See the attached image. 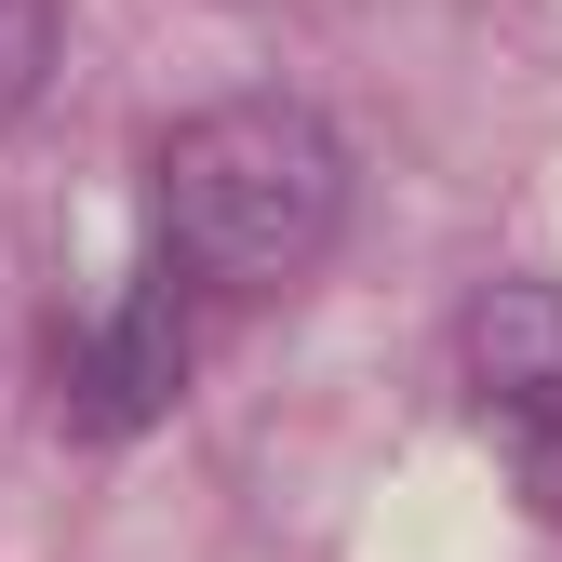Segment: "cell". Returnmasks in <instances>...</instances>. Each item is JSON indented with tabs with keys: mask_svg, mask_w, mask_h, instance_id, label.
I'll return each instance as SVG.
<instances>
[{
	"mask_svg": "<svg viewBox=\"0 0 562 562\" xmlns=\"http://www.w3.org/2000/svg\"><path fill=\"white\" fill-rule=\"evenodd\" d=\"M161 228H175V268L228 281V295H268V281L322 268L335 228H348V148H335V121L295 108V94L201 108L161 148Z\"/></svg>",
	"mask_w": 562,
	"mask_h": 562,
	"instance_id": "cell-1",
	"label": "cell"
},
{
	"mask_svg": "<svg viewBox=\"0 0 562 562\" xmlns=\"http://www.w3.org/2000/svg\"><path fill=\"white\" fill-rule=\"evenodd\" d=\"M469 415L496 429L522 509L562 522V281H496L469 308Z\"/></svg>",
	"mask_w": 562,
	"mask_h": 562,
	"instance_id": "cell-2",
	"label": "cell"
},
{
	"mask_svg": "<svg viewBox=\"0 0 562 562\" xmlns=\"http://www.w3.org/2000/svg\"><path fill=\"white\" fill-rule=\"evenodd\" d=\"M175 389H188V281H175V255H161V268L81 335V362H67V429L134 442L148 415H175Z\"/></svg>",
	"mask_w": 562,
	"mask_h": 562,
	"instance_id": "cell-3",
	"label": "cell"
},
{
	"mask_svg": "<svg viewBox=\"0 0 562 562\" xmlns=\"http://www.w3.org/2000/svg\"><path fill=\"white\" fill-rule=\"evenodd\" d=\"M54 81V0H0V121H27Z\"/></svg>",
	"mask_w": 562,
	"mask_h": 562,
	"instance_id": "cell-4",
	"label": "cell"
}]
</instances>
